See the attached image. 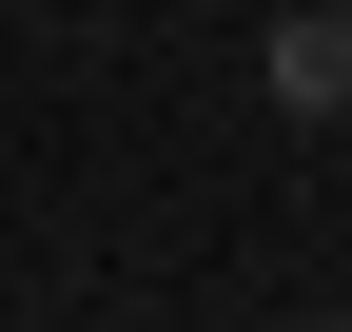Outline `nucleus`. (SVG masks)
<instances>
[{"label": "nucleus", "instance_id": "f257e3e1", "mask_svg": "<svg viewBox=\"0 0 352 332\" xmlns=\"http://www.w3.org/2000/svg\"><path fill=\"white\" fill-rule=\"evenodd\" d=\"M274 98L294 117H352V0H294L274 20Z\"/></svg>", "mask_w": 352, "mask_h": 332}, {"label": "nucleus", "instance_id": "f03ea898", "mask_svg": "<svg viewBox=\"0 0 352 332\" xmlns=\"http://www.w3.org/2000/svg\"><path fill=\"white\" fill-rule=\"evenodd\" d=\"M314 332H352V313H314Z\"/></svg>", "mask_w": 352, "mask_h": 332}]
</instances>
